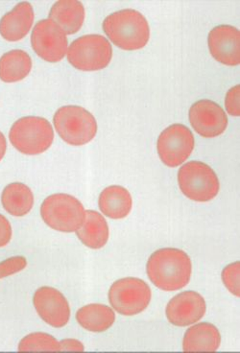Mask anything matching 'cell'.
I'll use <instances>...</instances> for the list:
<instances>
[{
    "mask_svg": "<svg viewBox=\"0 0 240 353\" xmlns=\"http://www.w3.org/2000/svg\"><path fill=\"white\" fill-rule=\"evenodd\" d=\"M146 271L151 283L161 290L177 291L190 283L192 262L182 250L165 248L149 257Z\"/></svg>",
    "mask_w": 240,
    "mask_h": 353,
    "instance_id": "cell-1",
    "label": "cell"
},
{
    "mask_svg": "<svg viewBox=\"0 0 240 353\" xmlns=\"http://www.w3.org/2000/svg\"><path fill=\"white\" fill-rule=\"evenodd\" d=\"M103 29L112 43L123 50H139L150 40L148 21L137 10H120L110 14L103 22Z\"/></svg>",
    "mask_w": 240,
    "mask_h": 353,
    "instance_id": "cell-2",
    "label": "cell"
},
{
    "mask_svg": "<svg viewBox=\"0 0 240 353\" xmlns=\"http://www.w3.org/2000/svg\"><path fill=\"white\" fill-rule=\"evenodd\" d=\"M9 139L14 148L21 153L37 156L45 153L52 145V125L43 117H23L12 126Z\"/></svg>",
    "mask_w": 240,
    "mask_h": 353,
    "instance_id": "cell-3",
    "label": "cell"
},
{
    "mask_svg": "<svg viewBox=\"0 0 240 353\" xmlns=\"http://www.w3.org/2000/svg\"><path fill=\"white\" fill-rule=\"evenodd\" d=\"M41 215L46 225L60 232H76L86 217L84 205L66 193L49 196L41 207Z\"/></svg>",
    "mask_w": 240,
    "mask_h": 353,
    "instance_id": "cell-4",
    "label": "cell"
},
{
    "mask_svg": "<svg viewBox=\"0 0 240 353\" xmlns=\"http://www.w3.org/2000/svg\"><path fill=\"white\" fill-rule=\"evenodd\" d=\"M53 120L59 136L70 145H85L97 136V120L84 108L63 106L56 112Z\"/></svg>",
    "mask_w": 240,
    "mask_h": 353,
    "instance_id": "cell-5",
    "label": "cell"
},
{
    "mask_svg": "<svg viewBox=\"0 0 240 353\" xmlns=\"http://www.w3.org/2000/svg\"><path fill=\"white\" fill-rule=\"evenodd\" d=\"M178 183L183 195L194 202H210L219 192V180L214 169L201 161H190L180 168Z\"/></svg>",
    "mask_w": 240,
    "mask_h": 353,
    "instance_id": "cell-6",
    "label": "cell"
},
{
    "mask_svg": "<svg viewBox=\"0 0 240 353\" xmlns=\"http://www.w3.org/2000/svg\"><path fill=\"white\" fill-rule=\"evenodd\" d=\"M67 54L68 62L77 70L97 71L111 63L112 48L105 37L94 34L80 37L73 41Z\"/></svg>",
    "mask_w": 240,
    "mask_h": 353,
    "instance_id": "cell-7",
    "label": "cell"
},
{
    "mask_svg": "<svg viewBox=\"0 0 240 353\" xmlns=\"http://www.w3.org/2000/svg\"><path fill=\"white\" fill-rule=\"evenodd\" d=\"M152 299L150 287L137 278H125L116 281L109 291V301L117 313L134 316L143 312Z\"/></svg>",
    "mask_w": 240,
    "mask_h": 353,
    "instance_id": "cell-8",
    "label": "cell"
},
{
    "mask_svg": "<svg viewBox=\"0 0 240 353\" xmlns=\"http://www.w3.org/2000/svg\"><path fill=\"white\" fill-rule=\"evenodd\" d=\"M194 137L183 124H173L163 130L158 139V154L168 168L185 163L194 149Z\"/></svg>",
    "mask_w": 240,
    "mask_h": 353,
    "instance_id": "cell-9",
    "label": "cell"
},
{
    "mask_svg": "<svg viewBox=\"0 0 240 353\" xmlns=\"http://www.w3.org/2000/svg\"><path fill=\"white\" fill-rule=\"evenodd\" d=\"M32 48L39 57L48 63L62 61L68 53V38L50 19L39 21L31 36Z\"/></svg>",
    "mask_w": 240,
    "mask_h": 353,
    "instance_id": "cell-10",
    "label": "cell"
},
{
    "mask_svg": "<svg viewBox=\"0 0 240 353\" xmlns=\"http://www.w3.org/2000/svg\"><path fill=\"white\" fill-rule=\"evenodd\" d=\"M33 303L37 313L51 327H63L70 322V303L57 289L41 287L34 294Z\"/></svg>",
    "mask_w": 240,
    "mask_h": 353,
    "instance_id": "cell-11",
    "label": "cell"
},
{
    "mask_svg": "<svg viewBox=\"0 0 240 353\" xmlns=\"http://www.w3.org/2000/svg\"><path fill=\"white\" fill-rule=\"evenodd\" d=\"M190 121L200 136L212 139L226 131L228 117L219 105L203 99L192 105L190 110Z\"/></svg>",
    "mask_w": 240,
    "mask_h": 353,
    "instance_id": "cell-12",
    "label": "cell"
},
{
    "mask_svg": "<svg viewBox=\"0 0 240 353\" xmlns=\"http://www.w3.org/2000/svg\"><path fill=\"white\" fill-rule=\"evenodd\" d=\"M205 299L195 291H186L173 296L166 306V317L176 327H188L204 317Z\"/></svg>",
    "mask_w": 240,
    "mask_h": 353,
    "instance_id": "cell-13",
    "label": "cell"
},
{
    "mask_svg": "<svg viewBox=\"0 0 240 353\" xmlns=\"http://www.w3.org/2000/svg\"><path fill=\"white\" fill-rule=\"evenodd\" d=\"M209 48L212 57L223 65L234 66L240 63V32L236 27L219 26L209 34Z\"/></svg>",
    "mask_w": 240,
    "mask_h": 353,
    "instance_id": "cell-14",
    "label": "cell"
},
{
    "mask_svg": "<svg viewBox=\"0 0 240 353\" xmlns=\"http://www.w3.org/2000/svg\"><path fill=\"white\" fill-rule=\"evenodd\" d=\"M34 19L32 5L29 2H21L0 21V35L8 41L23 40L31 30Z\"/></svg>",
    "mask_w": 240,
    "mask_h": 353,
    "instance_id": "cell-15",
    "label": "cell"
},
{
    "mask_svg": "<svg viewBox=\"0 0 240 353\" xmlns=\"http://www.w3.org/2000/svg\"><path fill=\"white\" fill-rule=\"evenodd\" d=\"M85 16L84 5L77 0H59L49 13V19L55 22L66 35L77 33L82 28Z\"/></svg>",
    "mask_w": 240,
    "mask_h": 353,
    "instance_id": "cell-16",
    "label": "cell"
},
{
    "mask_svg": "<svg viewBox=\"0 0 240 353\" xmlns=\"http://www.w3.org/2000/svg\"><path fill=\"white\" fill-rule=\"evenodd\" d=\"M98 203L105 216L119 220L126 218L131 212L133 199L123 186L111 185L102 191Z\"/></svg>",
    "mask_w": 240,
    "mask_h": 353,
    "instance_id": "cell-17",
    "label": "cell"
},
{
    "mask_svg": "<svg viewBox=\"0 0 240 353\" xmlns=\"http://www.w3.org/2000/svg\"><path fill=\"white\" fill-rule=\"evenodd\" d=\"M221 344L219 330L210 323H200L188 328L183 337L185 352H215Z\"/></svg>",
    "mask_w": 240,
    "mask_h": 353,
    "instance_id": "cell-18",
    "label": "cell"
},
{
    "mask_svg": "<svg viewBox=\"0 0 240 353\" xmlns=\"http://www.w3.org/2000/svg\"><path fill=\"white\" fill-rule=\"evenodd\" d=\"M76 234L85 246L94 250L101 249L109 240V225L99 212L86 210L84 223Z\"/></svg>",
    "mask_w": 240,
    "mask_h": 353,
    "instance_id": "cell-19",
    "label": "cell"
},
{
    "mask_svg": "<svg viewBox=\"0 0 240 353\" xmlns=\"http://www.w3.org/2000/svg\"><path fill=\"white\" fill-rule=\"evenodd\" d=\"M78 323L90 332H104L116 322V314L109 306L92 303L81 307L76 313Z\"/></svg>",
    "mask_w": 240,
    "mask_h": 353,
    "instance_id": "cell-20",
    "label": "cell"
},
{
    "mask_svg": "<svg viewBox=\"0 0 240 353\" xmlns=\"http://www.w3.org/2000/svg\"><path fill=\"white\" fill-rule=\"evenodd\" d=\"M1 203L9 214L16 217L26 216L33 208V192L23 183H12L4 188Z\"/></svg>",
    "mask_w": 240,
    "mask_h": 353,
    "instance_id": "cell-21",
    "label": "cell"
},
{
    "mask_svg": "<svg viewBox=\"0 0 240 353\" xmlns=\"http://www.w3.org/2000/svg\"><path fill=\"white\" fill-rule=\"evenodd\" d=\"M32 70L30 56L26 51L14 49L0 58V79L5 83L23 80Z\"/></svg>",
    "mask_w": 240,
    "mask_h": 353,
    "instance_id": "cell-22",
    "label": "cell"
},
{
    "mask_svg": "<svg viewBox=\"0 0 240 353\" xmlns=\"http://www.w3.org/2000/svg\"><path fill=\"white\" fill-rule=\"evenodd\" d=\"M19 352H39V350L59 352L61 350L60 342L48 333H31L19 342Z\"/></svg>",
    "mask_w": 240,
    "mask_h": 353,
    "instance_id": "cell-23",
    "label": "cell"
},
{
    "mask_svg": "<svg viewBox=\"0 0 240 353\" xmlns=\"http://www.w3.org/2000/svg\"><path fill=\"white\" fill-rule=\"evenodd\" d=\"M240 262L228 265L222 271V281L228 290L234 296H240L239 288Z\"/></svg>",
    "mask_w": 240,
    "mask_h": 353,
    "instance_id": "cell-24",
    "label": "cell"
},
{
    "mask_svg": "<svg viewBox=\"0 0 240 353\" xmlns=\"http://www.w3.org/2000/svg\"><path fill=\"white\" fill-rule=\"evenodd\" d=\"M27 266V261L23 256H13L0 263V279L7 278L23 271Z\"/></svg>",
    "mask_w": 240,
    "mask_h": 353,
    "instance_id": "cell-25",
    "label": "cell"
},
{
    "mask_svg": "<svg viewBox=\"0 0 240 353\" xmlns=\"http://www.w3.org/2000/svg\"><path fill=\"white\" fill-rule=\"evenodd\" d=\"M239 97V85L232 88L231 90L227 92L225 105H226L227 112H229L230 114L232 115V117H239L240 115Z\"/></svg>",
    "mask_w": 240,
    "mask_h": 353,
    "instance_id": "cell-26",
    "label": "cell"
},
{
    "mask_svg": "<svg viewBox=\"0 0 240 353\" xmlns=\"http://www.w3.org/2000/svg\"><path fill=\"white\" fill-rule=\"evenodd\" d=\"M12 234L13 232L8 219L0 214V248L6 246L11 241Z\"/></svg>",
    "mask_w": 240,
    "mask_h": 353,
    "instance_id": "cell-27",
    "label": "cell"
},
{
    "mask_svg": "<svg viewBox=\"0 0 240 353\" xmlns=\"http://www.w3.org/2000/svg\"><path fill=\"white\" fill-rule=\"evenodd\" d=\"M61 350H74V352H84V345L76 339H65L60 342Z\"/></svg>",
    "mask_w": 240,
    "mask_h": 353,
    "instance_id": "cell-28",
    "label": "cell"
},
{
    "mask_svg": "<svg viewBox=\"0 0 240 353\" xmlns=\"http://www.w3.org/2000/svg\"><path fill=\"white\" fill-rule=\"evenodd\" d=\"M7 150V141L5 139L4 134L0 132V161L4 158L5 154Z\"/></svg>",
    "mask_w": 240,
    "mask_h": 353,
    "instance_id": "cell-29",
    "label": "cell"
}]
</instances>
